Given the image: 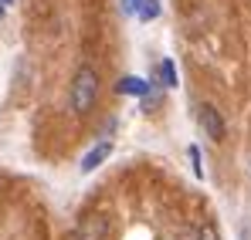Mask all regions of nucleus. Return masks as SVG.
<instances>
[{
  "label": "nucleus",
  "instance_id": "9d476101",
  "mask_svg": "<svg viewBox=\"0 0 251 240\" xmlns=\"http://www.w3.org/2000/svg\"><path fill=\"white\" fill-rule=\"evenodd\" d=\"M123 10L126 14H136L139 10V0H123Z\"/></svg>",
  "mask_w": 251,
  "mask_h": 240
},
{
  "label": "nucleus",
  "instance_id": "f03ea898",
  "mask_svg": "<svg viewBox=\"0 0 251 240\" xmlns=\"http://www.w3.org/2000/svg\"><path fill=\"white\" fill-rule=\"evenodd\" d=\"M109 237V220L102 213H88L85 220H78L72 240H105Z\"/></svg>",
  "mask_w": 251,
  "mask_h": 240
},
{
  "label": "nucleus",
  "instance_id": "6e6552de",
  "mask_svg": "<svg viewBox=\"0 0 251 240\" xmlns=\"http://www.w3.org/2000/svg\"><path fill=\"white\" fill-rule=\"evenodd\" d=\"M190 166H194V176L204 179V166H201V149L197 146H190Z\"/></svg>",
  "mask_w": 251,
  "mask_h": 240
},
{
  "label": "nucleus",
  "instance_id": "20e7f679",
  "mask_svg": "<svg viewBox=\"0 0 251 240\" xmlns=\"http://www.w3.org/2000/svg\"><path fill=\"white\" fill-rule=\"evenodd\" d=\"M109 156H112V142H109V139H102L99 146H92V149H88V153L82 156V173H92V169H99V166L109 159Z\"/></svg>",
  "mask_w": 251,
  "mask_h": 240
},
{
  "label": "nucleus",
  "instance_id": "f257e3e1",
  "mask_svg": "<svg viewBox=\"0 0 251 240\" xmlns=\"http://www.w3.org/2000/svg\"><path fill=\"white\" fill-rule=\"evenodd\" d=\"M95 95H99V75H95L92 68H78V71H75V81H72V95H68L72 112H75V115L92 112Z\"/></svg>",
  "mask_w": 251,
  "mask_h": 240
},
{
  "label": "nucleus",
  "instance_id": "0eeeda50",
  "mask_svg": "<svg viewBox=\"0 0 251 240\" xmlns=\"http://www.w3.org/2000/svg\"><path fill=\"white\" fill-rule=\"evenodd\" d=\"M136 14H139L143 21H153V17L160 14V3H156V0H139V10H136Z\"/></svg>",
  "mask_w": 251,
  "mask_h": 240
},
{
  "label": "nucleus",
  "instance_id": "7ed1b4c3",
  "mask_svg": "<svg viewBox=\"0 0 251 240\" xmlns=\"http://www.w3.org/2000/svg\"><path fill=\"white\" fill-rule=\"evenodd\" d=\"M197 122H201V129H204V135L207 139H214V142H221L224 139V119H221V112L214 109V105H201L197 109Z\"/></svg>",
  "mask_w": 251,
  "mask_h": 240
},
{
  "label": "nucleus",
  "instance_id": "423d86ee",
  "mask_svg": "<svg viewBox=\"0 0 251 240\" xmlns=\"http://www.w3.org/2000/svg\"><path fill=\"white\" fill-rule=\"evenodd\" d=\"M156 75H160V81H163L167 88H176V68H173V61H170V58H163V61H160Z\"/></svg>",
  "mask_w": 251,
  "mask_h": 240
},
{
  "label": "nucleus",
  "instance_id": "9b49d317",
  "mask_svg": "<svg viewBox=\"0 0 251 240\" xmlns=\"http://www.w3.org/2000/svg\"><path fill=\"white\" fill-rule=\"evenodd\" d=\"M7 7H10V0H0V14H3V10H7Z\"/></svg>",
  "mask_w": 251,
  "mask_h": 240
},
{
  "label": "nucleus",
  "instance_id": "1a4fd4ad",
  "mask_svg": "<svg viewBox=\"0 0 251 240\" xmlns=\"http://www.w3.org/2000/svg\"><path fill=\"white\" fill-rule=\"evenodd\" d=\"M197 240H221V237H217V230L207 223V227H201V237H197Z\"/></svg>",
  "mask_w": 251,
  "mask_h": 240
},
{
  "label": "nucleus",
  "instance_id": "39448f33",
  "mask_svg": "<svg viewBox=\"0 0 251 240\" xmlns=\"http://www.w3.org/2000/svg\"><path fill=\"white\" fill-rule=\"evenodd\" d=\"M119 95H136V98H146L150 95V85L143 78H123L119 81Z\"/></svg>",
  "mask_w": 251,
  "mask_h": 240
}]
</instances>
